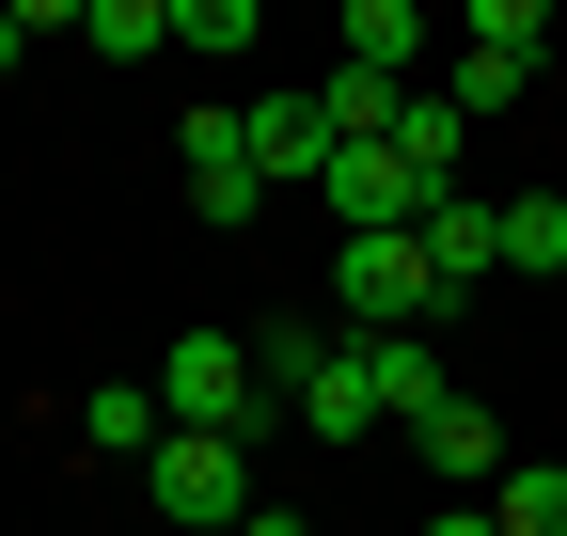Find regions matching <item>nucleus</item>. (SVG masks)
I'll use <instances>...</instances> for the list:
<instances>
[{
	"mask_svg": "<svg viewBox=\"0 0 567 536\" xmlns=\"http://www.w3.org/2000/svg\"><path fill=\"white\" fill-rule=\"evenodd\" d=\"M142 505H158L174 536H237V520H252V442H221V426H174L158 457H142Z\"/></svg>",
	"mask_w": 567,
	"mask_h": 536,
	"instance_id": "1",
	"label": "nucleus"
},
{
	"mask_svg": "<svg viewBox=\"0 0 567 536\" xmlns=\"http://www.w3.org/2000/svg\"><path fill=\"white\" fill-rule=\"evenodd\" d=\"M331 300H347V348L457 316V300H442V268H425V237H347V252H331Z\"/></svg>",
	"mask_w": 567,
	"mask_h": 536,
	"instance_id": "2",
	"label": "nucleus"
},
{
	"mask_svg": "<svg viewBox=\"0 0 567 536\" xmlns=\"http://www.w3.org/2000/svg\"><path fill=\"white\" fill-rule=\"evenodd\" d=\"M158 411H174V426H221V442H252V426H284L237 331H174V348H158Z\"/></svg>",
	"mask_w": 567,
	"mask_h": 536,
	"instance_id": "3",
	"label": "nucleus"
},
{
	"mask_svg": "<svg viewBox=\"0 0 567 536\" xmlns=\"http://www.w3.org/2000/svg\"><path fill=\"white\" fill-rule=\"evenodd\" d=\"M410 442H425V474H442L457 505H488V489L520 474V442H505V411H488V394H442V411H425Z\"/></svg>",
	"mask_w": 567,
	"mask_h": 536,
	"instance_id": "4",
	"label": "nucleus"
},
{
	"mask_svg": "<svg viewBox=\"0 0 567 536\" xmlns=\"http://www.w3.org/2000/svg\"><path fill=\"white\" fill-rule=\"evenodd\" d=\"M174 158H189V206H205V221H252V206H268V174H252V111H189Z\"/></svg>",
	"mask_w": 567,
	"mask_h": 536,
	"instance_id": "5",
	"label": "nucleus"
},
{
	"mask_svg": "<svg viewBox=\"0 0 567 536\" xmlns=\"http://www.w3.org/2000/svg\"><path fill=\"white\" fill-rule=\"evenodd\" d=\"M410 237H425V268H442V300H473L488 268H505V206H488V189H457V206H425Z\"/></svg>",
	"mask_w": 567,
	"mask_h": 536,
	"instance_id": "6",
	"label": "nucleus"
},
{
	"mask_svg": "<svg viewBox=\"0 0 567 536\" xmlns=\"http://www.w3.org/2000/svg\"><path fill=\"white\" fill-rule=\"evenodd\" d=\"M363 379H379V426H425V411H442V331H379V348H363Z\"/></svg>",
	"mask_w": 567,
	"mask_h": 536,
	"instance_id": "7",
	"label": "nucleus"
},
{
	"mask_svg": "<svg viewBox=\"0 0 567 536\" xmlns=\"http://www.w3.org/2000/svg\"><path fill=\"white\" fill-rule=\"evenodd\" d=\"M237 111H252V174H268V189H284V174H331V111H316V95H237Z\"/></svg>",
	"mask_w": 567,
	"mask_h": 536,
	"instance_id": "8",
	"label": "nucleus"
},
{
	"mask_svg": "<svg viewBox=\"0 0 567 536\" xmlns=\"http://www.w3.org/2000/svg\"><path fill=\"white\" fill-rule=\"evenodd\" d=\"M331 348H347L331 316H268V331H252V379H268V411H284V426H300V394H316V363H331Z\"/></svg>",
	"mask_w": 567,
	"mask_h": 536,
	"instance_id": "9",
	"label": "nucleus"
},
{
	"mask_svg": "<svg viewBox=\"0 0 567 536\" xmlns=\"http://www.w3.org/2000/svg\"><path fill=\"white\" fill-rule=\"evenodd\" d=\"M394 158H410V174H425V189H442V206H457V189H473V174H457V158H473V126H457V95H410V111H394Z\"/></svg>",
	"mask_w": 567,
	"mask_h": 536,
	"instance_id": "10",
	"label": "nucleus"
},
{
	"mask_svg": "<svg viewBox=\"0 0 567 536\" xmlns=\"http://www.w3.org/2000/svg\"><path fill=\"white\" fill-rule=\"evenodd\" d=\"M80 442H95V457H158V442H174V411H158V379H95V411H80Z\"/></svg>",
	"mask_w": 567,
	"mask_h": 536,
	"instance_id": "11",
	"label": "nucleus"
},
{
	"mask_svg": "<svg viewBox=\"0 0 567 536\" xmlns=\"http://www.w3.org/2000/svg\"><path fill=\"white\" fill-rule=\"evenodd\" d=\"M347 63L410 95V63H425V17H410V0H347Z\"/></svg>",
	"mask_w": 567,
	"mask_h": 536,
	"instance_id": "12",
	"label": "nucleus"
},
{
	"mask_svg": "<svg viewBox=\"0 0 567 536\" xmlns=\"http://www.w3.org/2000/svg\"><path fill=\"white\" fill-rule=\"evenodd\" d=\"M300 426H316V442H363V426H379V379H363V348H331V363H316Z\"/></svg>",
	"mask_w": 567,
	"mask_h": 536,
	"instance_id": "13",
	"label": "nucleus"
},
{
	"mask_svg": "<svg viewBox=\"0 0 567 536\" xmlns=\"http://www.w3.org/2000/svg\"><path fill=\"white\" fill-rule=\"evenodd\" d=\"M505 268L520 285H567V189H520L505 206Z\"/></svg>",
	"mask_w": 567,
	"mask_h": 536,
	"instance_id": "14",
	"label": "nucleus"
},
{
	"mask_svg": "<svg viewBox=\"0 0 567 536\" xmlns=\"http://www.w3.org/2000/svg\"><path fill=\"white\" fill-rule=\"evenodd\" d=\"M80 32H95V63H158L174 48V0H80Z\"/></svg>",
	"mask_w": 567,
	"mask_h": 536,
	"instance_id": "15",
	"label": "nucleus"
},
{
	"mask_svg": "<svg viewBox=\"0 0 567 536\" xmlns=\"http://www.w3.org/2000/svg\"><path fill=\"white\" fill-rule=\"evenodd\" d=\"M488 520L505 536H567V457H520V474L488 489Z\"/></svg>",
	"mask_w": 567,
	"mask_h": 536,
	"instance_id": "16",
	"label": "nucleus"
},
{
	"mask_svg": "<svg viewBox=\"0 0 567 536\" xmlns=\"http://www.w3.org/2000/svg\"><path fill=\"white\" fill-rule=\"evenodd\" d=\"M457 48H488V63H520V80H536V48H551V17H536V0H473V32Z\"/></svg>",
	"mask_w": 567,
	"mask_h": 536,
	"instance_id": "17",
	"label": "nucleus"
},
{
	"mask_svg": "<svg viewBox=\"0 0 567 536\" xmlns=\"http://www.w3.org/2000/svg\"><path fill=\"white\" fill-rule=\"evenodd\" d=\"M442 95H457V126H488V111H520V63H488V48H457V80H442Z\"/></svg>",
	"mask_w": 567,
	"mask_h": 536,
	"instance_id": "18",
	"label": "nucleus"
},
{
	"mask_svg": "<svg viewBox=\"0 0 567 536\" xmlns=\"http://www.w3.org/2000/svg\"><path fill=\"white\" fill-rule=\"evenodd\" d=\"M174 48H252V0H174Z\"/></svg>",
	"mask_w": 567,
	"mask_h": 536,
	"instance_id": "19",
	"label": "nucleus"
},
{
	"mask_svg": "<svg viewBox=\"0 0 567 536\" xmlns=\"http://www.w3.org/2000/svg\"><path fill=\"white\" fill-rule=\"evenodd\" d=\"M237 536H316V520H300V505H252V520H237Z\"/></svg>",
	"mask_w": 567,
	"mask_h": 536,
	"instance_id": "20",
	"label": "nucleus"
},
{
	"mask_svg": "<svg viewBox=\"0 0 567 536\" xmlns=\"http://www.w3.org/2000/svg\"><path fill=\"white\" fill-rule=\"evenodd\" d=\"M425 536H505V520H488V505H442V520H425Z\"/></svg>",
	"mask_w": 567,
	"mask_h": 536,
	"instance_id": "21",
	"label": "nucleus"
},
{
	"mask_svg": "<svg viewBox=\"0 0 567 536\" xmlns=\"http://www.w3.org/2000/svg\"><path fill=\"white\" fill-rule=\"evenodd\" d=\"M17 63H32V32H17V17H0V80H17Z\"/></svg>",
	"mask_w": 567,
	"mask_h": 536,
	"instance_id": "22",
	"label": "nucleus"
}]
</instances>
